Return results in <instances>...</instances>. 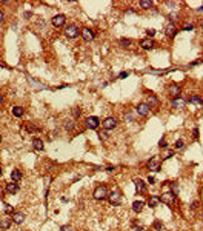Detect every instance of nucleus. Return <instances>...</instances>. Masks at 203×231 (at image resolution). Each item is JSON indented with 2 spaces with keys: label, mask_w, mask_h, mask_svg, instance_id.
<instances>
[{
  "label": "nucleus",
  "mask_w": 203,
  "mask_h": 231,
  "mask_svg": "<svg viewBox=\"0 0 203 231\" xmlns=\"http://www.w3.org/2000/svg\"><path fill=\"white\" fill-rule=\"evenodd\" d=\"M92 196H94V199H96V200H103V199H106V197H108V188H106L105 185L97 186V188L94 190Z\"/></svg>",
  "instance_id": "nucleus-1"
},
{
  "label": "nucleus",
  "mask_w": 203,
  "mask_h": 231,
  "mask_svg": "<svg viewBox=\"0 0 203 231\" xmlns=\"http://www.w3.org/2000/svg\"><path fill=\"white\" fill-rule=\"evenodd\" d=\"M108 199H109L111 205H120L122 202V193L118 190H112L111 193H108Z\"/></svg>",
  "instance_id": "nucleus-2"
},
{
  "label": "nucleus",
  "mask_w": 203,
  "mask_h": 231,
  "mask_svg": "<svg viewBox=\"0 0 203 231\" xmlns=\"http://www.w3.org/2000/svg\"><path fill=\"white\" fill-rule=\"evenodd\" d=\"M136 111H137V114H138V116L146 117V116L151 112V106L148 105L146 102H142V103H138V105L136 106Z\"/></svg>",
  "instance_id": "nucleus-3"
},
{
  "label": "nucleus",
  "mask_w": 203,
  "mask_h": 231,
  "mask_svg": "<svg viewBox=\"0 0 203 231\" xmlns=\"http://www.w3.org/2000/svg\"><path fill=\"white\" fill-rule=\"evenodd\" d=\"M65 36L69 39H76L77 36H80V31H78V28L76 25H68L65 28Z\"/></svg>",
  "instance_id": "nucleus-4"
},
{
  "label": "nucleus",
  "mask_w": 203,
  "mask_h": 231,
  "mask_svg": "<svg viewBox=\"0 0 203 231\" xmlns=\"http://www.w3.org/2000/svg\"><path fill=\"white\" fill-rule=\"evenodd\" d=\"M166 91H168V94H169L171 97H179L180 96V91H182V88L177 85V83H171V85H168V88H166Z\"/></svg>",
  "instance_id": "nucleus-5"
},
{
  "label": "nucleus",
  "mask_w": 203,
  "mask_h": 231,
  "mask_svg": "<svg viewBox=\"0 0 203 231\" xmlns=\"http://www.w3.org/2000/svg\"><path fill=\"white\" fill-rule=\"evenodd\" d=\"M148 170L149 171H158L160 170V157L156 156V157H151V160L148 162Z\"/></svg>",
  "instance_id": "nucleus-6"
},
{
  "label": "nucleus",
  "mask_w": 203,
  "mask_h": 231,
  "mask_svg": "<svg viewBox=\"0 0 203 231\" xmlns=\"http://www.w3.org/2000/svg\"><path fill=\"white\" fill-rule=\"evenodd\" d=\"M160 200L163 203H168V205H172L175 202V194L168 191V193H163V196H160Z\"/></svg>",
  "instance_id": "nucleus-7"
},
{
  "label": "nucleus",
  "mask_w": 203,
  "mask_h": 231,
  "mask_svg": "<svg viewBox=\"0 0 203 231\" xmlns=\"http://www.w3.org/2000/svg\"><path fill=\"white\" fill-rule=\"evenodd\" d=\"M65 22H66V17L63 16V14H57V16H54V17H52V20H51L52 26H56V28L63 26V25H65Z\"/></svg>",
  "instance_id": "nucleus-8"
},
{
  "label": "nucleus",
  "mask_w": 203,
  "mask_h": 231,
  "mask_svg": "<svg viewBox=\"0 0 203 231\" xmlns=\"http://www.w3.org/2000/svg\"><path fill=\"white\" fill-rule=\"evenodd\" d=\"M117 126V119L116 117H106L103 120V128L105 130H114Z\"/></svg>",
  "instance_id": "nucleus-9"
},
{
  "label": "nucleus",
  "mask_w": 203,
  "mask_h": 231,
  "mask_svg": "<svg viewBox=\"0 0 203 231\" xmlns=\"http://www.w3.org/2000/svg\"><path fill=\"white\" fill-rule=\"evenodd\" d=\"M98 125H100V120H98V117L91 116V117H88V119H86V126H88L89 130H96V128H98Z\"/></svg>",
  "instance_id": "nucleus-10"
},
{
  "label": "nucleus",
  "mask_w": 203,
  "mask_h": 231,
  "mask_svg": "<svg viewBox=\"0 0 203 231\" xmlns=\"http://www.w3.org/2000/svg\"><path fill=\"white\" fill-rule=\"evenodd\" d=\"M80 34H82V37H83V40H85V42H91L92 39H94V32H92V29H89V28H83Z\"/></svg>",
  "instance_id": "nucleus-11"
},
{
  "label": "nucleus",
  "mask_w": 203,
  "mask_h": 231,
  "mask_svg": "<svg viewBox=\"0 0 203 231\" xmlns=\"http://www.w3.org/2000/svg\"><path fill=\"white\" fill-rule=\"evenodd\" d=\"M140 46L143 48V50H152V48L156 46V42L152 40V39H143V40L140 42Z\"/></svg>",
  "instance_id": "nucleus-12"
},
{
  "label": "nucleus",
  "mask_w": 203,
  "mask_h": 231,
  "mask_svg": "<svg viewBox=\"0 0 203 231\" xmlns=\"http://www.w3.org/2000/svg\"><path fill=\"white\" fill-rule=\"evenodd\" d=\"M186 105V100L185 99H182V97H175V99H172V102H171V106L172 108H183Z\"/></svg>",
  "instance_id": "nucleus-13"
},
{
  "label": "nucleus",
  "mask_w": 203,
  "mask_h": 231,
  "mask_svg": "<svg viewBox=\"0 0 203 231\" xmlns=\"http://www.w3.org/2000/svg\"><path fill=\"white\" fill-rule=\"evenodd\" d=\"M165 32H166V36L168 37H174L175 34H177V28H175V25L174 23H169L166 28H165Z\"/></svg>",
  "instance_id": "nucleus-14"
},
{
  "label": "nucleus",
  "mask_w": 203,
  "mask_h": 231,
  "mask_svg": "<svg viewBox=\"0 0 203 231\" xmlns=\"http://www.w3.org/2000/svg\"><path fill=\"white\" fill-rule=\"evenodd\" d=\"M134 183H136V188H137L138 193H145L146 191V185H145V182H143L142 179H136Z\"/></svg>",
  "instance_id": "nucleus-15"
},
{
  "label": "nucleus",
  "mask_w": 203,
  "mask_h": 231,
  "mask_svg": "<svg viewBox=\"0 0 203 231\" xmlns=\"http://www.w3.org/2000/svg\"><path fill=\"white\" fill-rule=\"evenodd\" d=\"M19 191V185L16 183V182H11V183L6 185V193L8 194H16Z\"/></svg>",
  "instance_id": "nucleus-16"
},
{
  "label": "nucleus",
  "mask_w": 203,
  "mask_h": 231,
  "mask_svg": "<svg viewBox=\"0 0 203 231\" xmlns=\"http://www.w3.org/2000/svg\"><path fill=\"white\" fill-rule=\"evenodd\" d=\"M162 200H160V197L158 196H151L149 199H148V205L151 206V208H156V206H158V203H160Z\"/></svg>",
  "instance_id": "nucleus-17"
},
{
  "label": "nucleus",
  "mask_w": 203,
  "mask_h": 231,
  "mask_svg": "<svg viewBox=\"0 0 203 231\" xmlns=\"http://www.w3.org/2000/svg\"><path fill=\"white\" fill-rule=\"evenodd\" d=\"M143 206H145V202H142V200H136V202L132 203V211H134V213H142Z\"/></svg>",
  "instance_id": "nucleus-18"
},
{
  "label": "nucleus",
  "mask_w": 203,
  "mask_h": 231,
  "mask_svg": "<svg viewBox=\"0 0 203 231\" xmlns=\"http://www.w3.org/2000/svg\"><path fill=\"white\" fill-rule=\"evenodd\" d=\"M23 220H25V214L23 213H12V222L23 223Z\"/></svg>",
  "instance_id": "nucleus-19"
},
{
  "label": "nucleus",
  "mask_w": 203,
  "mask_h": 231,
  "mask_svg": "<svg viewBox=\"0 0 203 231\" xmlns=\"http://www.w3.org/2000/svg\"><path fill=\"white\" fill-rule=\"evenodd\" d=\"M188 102H189V103H194V105H202V103H203L202 97L197 96V94H192L189 99H188Z\"/></svg>",
  "instance_id": "nucleus-20"
},
{
  "label": "nucleus",
  "mask_w": 203,
  "mask_h": 231,
  "mask_svg": "<svg viewBox=\"0 0 203 231\" xmlns=\"http://www.w3.org/2000/svg\"><path fill=\"white\" fill-rule=\"evenodd\" d=\"M32 146L36 151H42L43 150V140L42 139H34L32 140Z\"/></svg>",
  "instance_id": "nucleus-21"
},
{
  "label": "nucleus",
  "mask_w": 203,
  "mask_h": 231,
  "mask_svg": "<svg viewBox=\"0 0 203 231\" xmlns=\"http://www.w3.org/2000/svg\"><path fill=\"white\" fill-rule=\"evenodd\" d=\"M12 220L8 219V217H3L2 222H0V227H2V230H9V227H11Z\"/></svg>",
  "instance_id": "nucleus-22"
},
{
  "label": "nucleus",
  "mask_w": 203,
  "mask_h": 231,
  "mask_svg": "<svg viewBox=\"0 0 203 231\" xmlns=\"http://www.w3.org/2000/svg\"><path fill=\"white\" fill-rule=\"evenodd\" d=\"M12 114L16 116V117H22L25 114V110H23L22 106H14L12 108Z\"/></svg>",
  "instance_id": "nucleus-23"
},
{
  "label": "nucleus",
  "mask_w": 203,
  "mask_h": 231,
  "mask_svg": "<svg viewBox=\"0 0 203 231\" xmlns=\"http://www.w3.org/2000/svg\"><path fill=\"white\" fill-rule=\"evenodd\" d=\"M11 179L14 180V182H19L22 179V171L20 170H14L12 173H11Z\"/></svg>",
  "instance_id": "nucleus-24"
},
{
  "label": "nucleus",
  "mask_w": 203,
  "mask_h": 231,
  "mask_svg": "<svg viewBox=\"0 0 203 231\" xmlns=\"http://www.w3.org/2000/svg\"><path fill=\"white\" fill-rule=\"evenodd\" d=\"M146 103L149 106H157L158 105V99H157L156 96H148V102Z\"/></svg>",
  "instance_id": "nucleus-25"
},
{
  "label": "nucleus",
  "mask_w": 203,
  "mask_h": 231,
  "mask_svg": "<svg viewBox=\"0 0 203 231\" xmlns=\"http://www.w3.org/2000/svg\"><path fill=\"white\" fill-rule=\"evenodd\" d=\"M138 5H140L142 9H149L152 6V2H149V0H140L138 2Z\"/></svg>",
  "instance_id": "nucleus-26"
},
{
  "label": "nucleus",
  "mask_w": 203,
  "mask_h": 231,
  "mask_svg": "<svg viewBox=\"0 0 203 231\" xmlns=\"http://www.w3.org/2000/svg\"><path fill=\"white\" fill-rule=\"evenodd\" d=\"M131 45H132V42L129 39H120V46L122 48H129Z\"/></svg>",
  "instance_id": "nucleus-27"
},
{
  "label": "nucleus",
  "mask_w": 203,
  "mask_h": 231,
  "mask_svg": "<svg viewBox=\"0 0 203 231\" xmlns=\"http://www.w3.org/2000/svg\"><path fill=\"white\" fill-rule=\"evenodd\" d=\"M71 114H72L74 119H78V117H80V114H82V112H80V108H78V106H74L72 110H71Z\"/></svg>",
  "instance_id": "nucleus-28"
},
{
  "label": "nucleus",
  "mask_w": 203,
  "mask_h": 231,
  "mask_svg": "<svg viewBox=\"0 0 203 231\" xmlns=\"http://www.w3.org/2000/svg\"><path fill=\"white\" fill-rule=\"evenodd\" d=\"M3 210H5V213H6V214L16 213V211H14V208H12V206L9 205V203H5V205H3Z\"/></svg>",
  "instance_id": "nucleus-29"
},
{
  "label": "nucleus",
  "mask_w": 203,
  "mask_h": 231,
  "mask_svg": "<svg viewBox=\"0 0 203 231\" xmlns=\"http://www.w3.org/2000/svg\"><path fill=\"white\" fill-rule=\"evenodd\" d=\"M172 154L174 153H172L171 150H168V148L163 150V159H169V157H172Z\"/></svg>",
  "instance_id": "nucleus-30"
},
{
  "label": "nucleus",
  "mask_w": 203,
  "mask_h": 231,
  "mask_svg": "<svg viewBox=\"0 0 203 231\" xmlns=\"http://www.w3.org/2000/svg\"><path fill=\"white\" fill-rule=\"evenodd\" d=\"M154 228H156L157 231H160V230H163V223L160 222V220H156V222H154Z\"/></svg>",
  "instance_id": "nucleus-31"
},
{
  "label": "nucleus",
  "mask_w": 203,
  "mask_h": 231,
  "mask_svg": "<svg viewBox=\"0 0 203 231\" xmlns=\"http://www.w3.org/2000/svg\"><path fill=\"white\" fill-rule=\"evenodd\" d=\"M183 146H185V143H183V140H182V139H179V140L175 142V150H182Z\"/></svg>",
  "instance_id": "nucleus-32"
},
{
  "label": "nucleus",
  "mask_w": 203,
  "mask_h": 231,
  "mask_svg": "<svg viewBox=\"0 0 203 231\" xmlns=\"http://www.w3.org/2000/svg\"><path fill=\"white\" fill-rule=\"evenodd\" d=\"M125 119H128V120H134V116H132V112L131 111H125Z\"/></svg>",
  "instance_id": "nucleus-33"
},
{
  "label": "nucleus",
  "mask_w": 203,
  "mask_h": 231,
  "mask_svg": "<svg viewBox=\"0 0 203 231\" xmlns=\"http://www.w3.org/2000/svg\"><path fill=\"white\" fill-rule=\"evenodd\" d=\"M98 137H100L102 140H105V139H108V134H106V130L105 131H100L98 132Z\"/></svg>",
  "instance_id": "nucleus-34"
},
{
  "label": "nucleus",
  "mask_w": 203,
  "mask_h": 231,
  "mask_svg": "<svg viewBox=\"0 0 203 231\" xmlns=\"http://www.w3.org/2000/svg\"><path fill=\"white\" fill-rule=\"evenodd\" d=\"M158 146H160L162 150H165L166 146H168V143H166V140H165V139H162L160 142H158Z\"/></svg>",
  "instance_id": "nucleus-35"
},
{
  "label": "nucleus",
  "mask_w": 203,
  "mask_h": 231,
  "mask_svg": "<svg viewBox=\"0 0 203 231\" xmlns=\"http://www.w3.org/2000/svg\"><path fill=\"white\" fill-rule=\"evenodd\" d=\"M146 34H148V39H151L152 36H156V29H146Z\"/></svg>",
  "instance_id": "nucleus-36"
},
{
  "label": "nucleus",
  "mask_w": 203,
  "mask_h": 231,
  "mask_svg": "<svg viewBox=\"0 0 203 231\" xmlns=\"http://www.w3.org/2000/svg\"><path fill=\"white\" fill-rule=\"evenodd\" d=\"M171 188L174 190V191H172V193H174V194L177 196V191H179V185H177V183H171Z\"/></svg>",
  "instance_id": "nucleus-37"
},
{
  "label": "nucleus",
  "mask_w": 203,
  "mask_h": 231,
  "mask_svg": "<svg viewBox=\"0 0 203 231\" xmlns=\"http://www.w3.org/2000/svg\"><path fill=\"white\" fill-rule=\"evenodd\" d=\"M60 231H72V228L69 227V225H63V227L60 228Z\"/></svg>",
  "instance_id": "nucleus-38"
},
{
  "label": "nucleus",
  "mask_w": 203,
  "mask_h": 231,
  "mask_svg": "<svg viewBox=\"0 0 203 231\" xmlns=\"http://www.w3.org/2000/svg\"><path fill=\"white\" fill-rule=\"evenodd\" d=\"M132 227H134L136 230H138V231H142V230H143V227H142V225H138L137 222H134V223H132Z\"/></svg>",
  "instance_id": "nucleus-39"
},
{
  "label": "nucleus",
  "mask_w": 203,
  "mask_h": 231,
  "mask_svg": "<svg viewBox=\"0 0 203 231\" xmlns=\"http://www.w3.org/2000/svg\"><path fill=\"white\" fill-rule=\"evenodd\" d=\"M148 183H151V185H154L156 183V179L152 177V176H149V177H148Z\"/></svg>",
  "instance_id": "nucleus-40"
},
{
  "label": "nucleus",
  "mask_w": 203,
  "mask_h": 231,
  "mask_svg": "<svg viewBox=\"0 0 203 231\" xmlns=\"http://www.w3.org/2000/svg\"><path fill=\"white\" fill-rule=\"evenodd\" d=\"M183 29H185V31H191V29H194V26H192V25H185V26H183Z\"/></svg>",
  "instance_id": "nucleus-41"
},
{
  "label": "nucleus",
  "mask_w": 203,
  "mask_h": 231,
  "mask_svg": "<svg viewBox=\"0 0 203 231\" xmlns=\"http://www.w3.org/2000/svg\"><path fill=\"white\" fill-rule=\"evenodd\" d=\"M129 76V72H120V76H118V79H125Z\"/></svg>",
  "instance_id": "nucleus-42"
},
{
  "label": "nucleus",
  "mask_w": 203,
  "mask_h": 231,
  "mask_svg": "<svg viewBox=\"0 0 203 231\" xmlns=\"http://www.w3.org/2000/svg\"><path fill=\"white\" fill-rule=\"evenodd\" d=\"M192 136H194V139H197V136H199V130H197V128L192 131Z\"/></svg>",
  "instance_id": "nucleus-43"
},
{
  "label": "nucleus",
  "mask_w": 203,
  "mask_h": 231,
  "mask_svg": "<svg viewBox=\"0 0 203 231\" xmlns=\"http://www.w3.org/2000/svg\"><path fill=\"white\" fill-rule=\"evenodd\" d=\"M199 63H202V60H195V62H192V63H191V66H195V65H199Z\"/></svg>",
  "instance_id": "nucleus-44"
},
{
  "label": "nucleus",
  "mask_w": 203,
  "mask_h": 231,
  "mask_svg": "<svg viewBox=\"0 0 203 231\" xmlns=\"http://www.w3.org/2000/svg\"><path fill=\"white\" fill-rule=\"evenodd\" d=\"M3 22V12H2V9H0V23Z\"/></svg>",
  "instance_id": "nucleus-45"
},
{
  "label": "nucleus",
  "mask_w": 203,
  "mask_h": 231,
  "mask_svg": "<svg viewBox=\"0 0 203 231\" xmlns=\"http://www.w3.org/2000/svg\"><path fill=\"white\" fill-rule=\"evenodd\" d=\"M25 17L29 19V17H31V12H29V11H28V12H25Z\"/></svg>",
  "instance_id": "nucleus-46"
},
{
  "label": "nucleus",
  "mask_w": 203,
  "mask_h": 231,
  "mask_svg": "<svg viewBox=\"0 0 203 231\" xmlns=\"http://www.w3.org/2000/svg\"><path fill=\"white\" fill-rule=\"evenodd\" d=\"M197 205H199V202H194V203H192V210H195Z\"/></svg>",
  "instance_id": "nucleus-47"
},
{
  "label": "nucleus",
  "mask_w": 203,
  "mask_h": 231,
  "mask_svg": "<svg viewBox=\"0 0 203 231\" xmlns=\"http://www.w3.org/2000/svg\"><path fill=\"white\" fill-rule=\"evenodd\" d=\"M197 11H199V12H203V6H200L199 9H197Z\"/></svg>",
  "instance_id": "nucleus-48"
},
{
  "label": "nucleus",
  "mask_w": 203,
  "mask_h": 231,
  "mask_svg": "<svg viewBox=\"0 0 203 231\" xmlns=\"http://www.w3.org/2000/svg\"><path fill=\"white\" fill-rule=\"evenodd\" d=\"M2 102H3V96H2V94H0V103H2Z\"/></svg>",
  "instance_id": "nucleus-49"
},
{
  "label": "nucleus",
  "mask_w": 203,
  "mask_h": 231,
  "mask_svg": "<svg viewBox=\"0 0 203 231\" xmlns=\"http://www.w3.org/2000/svg\"><path fill=\"white\" fill-rule=\"evenodd\" d=\"M0 143H2V136H0Z\"/></svg>",
  "instance_id": "nucleus-50"
},
{
  "label": "nucleus",
  "mask_w": 203,
  "mask_h": 231,
  "mask_svg": "<svg viewBox=\"0 0 203 231\" xmlns=\"http://www.w3.org/2000/svg\"><path fill=\"white\" fill-rule=\"evenodd\" d=\"M0 176H2V168H0Z\"/></svg>",
  "instance_id": "nucleus-51"
}]
</instances>
